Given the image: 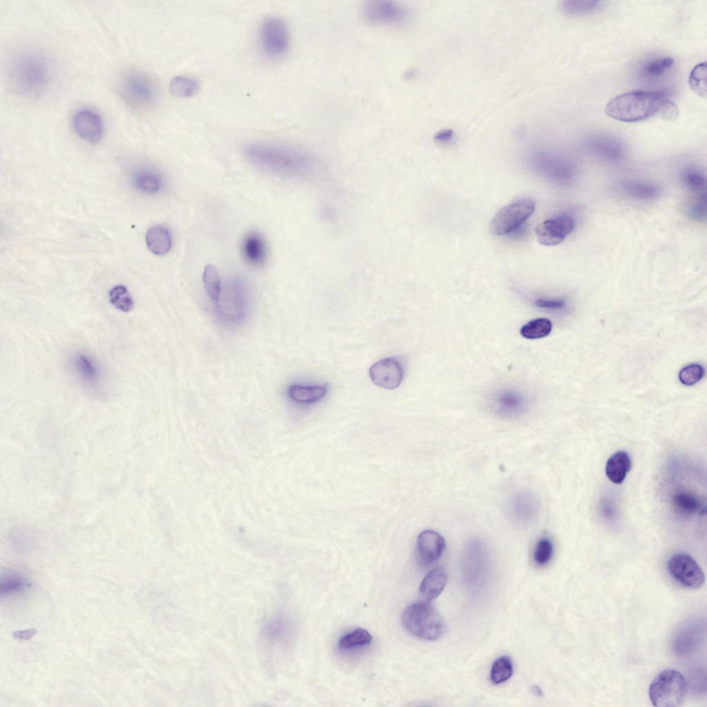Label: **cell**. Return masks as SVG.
Returning a JSON list of instances; mask_svg holds the SVG:
<instances>
[{
  "mask_svg": "<svg viewBox=\"0 0 707 707\" xmlns=\"http://www.w3.org/2000/svg\"><path fill=\"white\" fill-rule=\"evenodd\" d=\"M244 153L256 167L284 177H309L316 168L315 159L309 154L280 144L251 142L244 147Z\"/></svg>",
  "mask_w": 707,
  "mask_h": 707,
  "instance_id": "obj_1",
  "label": "cell"
},
{
  "mask_svg": "<svg viewBox=\"0 0 707 707\" xmlns=\"http://www.w3.org/2000/svg\"><path fill=\"white\" fill-rule=\"evenodd\" d=\"M6 74L12 90L28 98L38 97L50 84L53 75L51 60L32 48L19 50L10 57Z\"/></svg>",
  "mask_w": 707,
  "mask_h": 707,
  "instance_id": "obj_2",
  "label": "cell"
},
{
  "mask_svg": "<svg viewBox=\"0 0 707 707\" xmlns=\"http://www.w3.org/2000/svg\"><path fill=\"white\" fill-rule=\"evenodd\" d=\"M667 99L663 93L633 91L612 99L605 107L606 114L623 122H637L659 114Z\"/></svg>",
  "mask_w": 707,
  "mask_h": 707,
  "instance_id": "obj_3",
  "label": "cell"
},
{
  "mask_svg": "<svg viewBox=\"0 0 707 707\" xmlns=\"http://www.w3.org/2000/svg\"><path fill=\"white\" fill-rule=\"evenodd\" d=\"M402 623L411 634L428 641L440 638L447 629L440 614L426 602L408 606L403 612Z\"/></svg>",
  "mask_w": 707,
  "mask_h": 707,
  "instance_id": "obj_4",
  "label": "cell"
},
{
  "mask_svg": "<svg viewBox=\"0 0 707 707\" xmlns=\"http://www.w3.org/2000/svg\"><path fill=\"white\" fill-rule=\"evenodd\" d=\"M461 574L466 586L477 591L485 584L490 570V554L484 541L472 538L465 544L461 562Z\"/></svg>",
  "mask_w": 707,
  "mask_h": 707,
  "instance_id": "obj_5",
  "label": "cell"
},
{
  "mask_svg": "<svg viewBox=\"0 0 707 707\" xmlns=\"http://www.w3.org/2000/svg\"><path fill=\"white\" fill-rule=\"evenodd\" d=\"M687 682L681 672L674 669L661 672L650 685L648 695L654 706L679 707L685 699Z\"/></svg>",
  "mask_w": 707,
  "mask_h": 707,
  "instance_id": "obj_6",
  "label": "cell"
},
{
  "mask_svg": "<svg viewBox=\"0 0 707 707\" xmlns=\"http://www.w3.org/2000/svg\"><path fill=\"white\" fill-rule=\"evenodd\" d=\"M120 90L125 99L137 108H149L156 99L154 83L148 76L138 70L128 71L122 76Z\"/></svg>",
  "mask_w": 707,
  "mask_h": 707,
  "instance_id": "obj_7",
  "label": "cell"
},
{
  "mask_svg": "<svg viewBox=\"0 0 707 707\" xmlns=\"http://www.w3.org/2000/svg\"><path fill=\"white\" fill-rule=\"evenodd\" d=\"M534 208V202L529 198L521 199L503 206L490 221V233L503 235L514 231L533 213Z\"/></svg>",
  "mask_w": 707,
  "mask_h": 707,
  "instance_id": "obj_8",
  "label": "cell"
},
{
  "mask_svg": "<svg viewBox=\"0 0 707 707\" xmlns=\"http://www.w3.org/2000/svg\"><path fill=\"white\" fill-rule=\"evenodd\" d=\"M259 39L262 49L269 56L278 57L283 55L287 51L290 41L287 24L279 17L265 18L260 27Z\"/></svg>",
  "mask_w": 707,
  "mask_h": 707,
  "instance_id": "obj_9",
  "label": "cell"
},
{
  "mask_svg": "<svg viewBox=\"0 0 707 707\" xmlns=\"http://www.w3.org/2000/svg\"><path fill=\"white\" fill-rule=\"evenodd\" d=\"M670 575L681 585L693 590L699 589L705 583V574L697 561L684 553L675 554L667 563Z\"/></svg>",
  "mask_w": 707,
  "mask_h": 707,
  "instance_id": "obj_10",
  "label": "cell"
},
{
  "mask_svg": "<svg viewBox=\"0 0 707 707\" xmlns=\"http://www.w3.org/2000/svg\"><path fill=\"white\" fill-rule=\"evenodd\" d=\"M584 149L591 155L608 163H618L625 156V147L617 137L606 133L587 135L582 142Z\"/></svg>",
  "mask_w": 707,
  "mask_h": 707,
  "instance_id": "obj_11",
  "label": "cell"
},
{
  "mask_svg": "<svg viewBox=\"0 0 707 707\" xmlns=\"http://www.w3.org/2000/svg\"><path fill=\"white\" fill-rule=\"evenodd\" d=\"M575 227V220L569 214H561L545 220L536 228L538 241L545 246H554L563 242Z\"/></svg>",
  "mask_w": 707,
  "mask_h": 707,
  "instance_id": "obj_12",
  "label": "cell"
},
{
  "mask_svg": "<svg viewBox=\"0 0 707 707\" xmlns=\"http://www.w3.org/2000/svg\"><path fill=\"white\" fill-rule=\"evenodd\" d=\"M365 18L379 24H397L405 21L407 10L397 2L387 0H374L365 3L362 8Z\"/></svg>",
  "mask_w": 707,
  "mask_h": 707,
  "instance_id": "obj_13",
  "label": "cell"
},
{
  "mask_svg": "<svg viewBox=\"0 0 707 707\" xmlns=\"http://www.w3.org/2000/svg\"><path fill=\"white\" fill-rule=\"evenodd\" d=\"M369 374L371 380L376 386L394 389L398 387L403 382L404 368L398 358L388 357L373 364Z\"/></svg>",
  "mask_w": 707,
  "mask_h": 707,
  "instance_id": "obj_14",
  "label": "cell"
},
{
  "mask_svg": "<svg viewBox=\"0 0 707 707\" xmlns=\"http://www.w3.org/2000/svg\"><path fill=\"white\" fill-rule=\"evenodd\" d=\"M72 125L76 134L88 143L97 144L104 137L103 119L93 110L82 108L77 111L73 115Z\"/></svg>",
  "mask_w": 707,
  "mask_h": 707,
  "instance_id": "obj_15",
  "label": "cell"
},
{
  "mask_svg": "<svg viewBox=\"0 0 707 707\" xmlns=\"http://www.w3.org/2000/svg\"><path fill=\"white\" fill-rule=\"evenodd\" d=\"M240 253L244 260L250 266H263L267 260L268 246L262 234L255 230L248 231L242 238Z\"/></svg>",
  "mask_w": 707,
  "mask_h": 707,
  "instance_id": "obj_16",
  "label": "cell"
},
{
  "mask_svg": "<svg viewBox=\"0 0 707 707\" xmlns=\"http://www.w3.org/2000/svg\"><path fill=\"white\" fill-rule=\"evenodd\" d=\"M445 541L438 532L426 530L420 532L416 540V552L419 561L424 565L436 562L443 554Z\"/></svg>",
  "mask_w": 707,
  "mask_h": 707,
  "instance_id": "obj_17",
  "label": "cell"
},
{
  "mask_svg": "<svg viewBox=\"0 0 707 707\" xmlns=\"http://www.w3.org/2000/svg\"><path fill=\"white\" fill-rule=\"evenodd\" d=\"M510 511L518 523L527 524L533 521L539 511V501L532 492L522 490L515 493L510 500Z\"/></svg>",
  "mask_w": 707,
  "mask_h": 707,
  "instance_id": "obj_18",
  "label": "cell"
},
{
  "mask_svg": "<svg viewBox=\"0 0 707 707\" xmlns=\"http://www.w3.org/2000/svg\"><path fill=\"white\" fill-rule=\"evenodd\" d=\"M73 369L79 380L89 387L100 385L103 375L100 367L89 355L75 354L72 360Z\"/></svg>",
  "mask_w": 707,
  "mask_h": 707,
  "instance_id": "obj_19",
  "label": "cell"
},
{
  "mask_svg": "<svg viewBox=\"0 0 707 707\" xmlns=\"http://www.w3.org/2000/svg\"><path fill=\"white\" fill-rule=\"evenodd\" d=\"M329 391L328 385L324 384H292L287 389L289 398L300 405H310L323 399Z\"/></svg>",
  "mask_w": 707,
  "mask_h": 707,
  "instance_id": "obj_20",
  "label": "cell"
},
{
  "mask_svg": "<svg viewBox=\"0 0 707 707\" xmlns=\"http://www.w3.org/2000/svg\"><path fill=\"white\" fill-rule=\"evenodd\" d=\"M619 186L626 196L637 201H651L660 194L657 184L643 180L626 179L621 182Z\"/></svg>",
  "mask_w": 707,
  "mask_h": 707,
  "instance_id": "obj_21",
  "label": "cell"
},
{
  "mask_svg": "<svg viewBox=\"0 0 707 707\" xmlns=\"http://www.w3.org/2000/svg\"><path fill=\"white\" fill-rule=\"evenodd\" d=\"M447 581L446 572L441 568L430 570L420 585V594L427 601L437 598L444 590Z\"/></svg>",
  "mask_w": 707,
  "mask_h": 707,
  "instance_id": "obj_22",
  "label": "cell"
},
{
  "mask_svg": "<svg viewBox=\"0 0 707 707\" xmlns=\"http://www.w3.org/2000/svg\"><path fill=\"white\" fill-rule=\"evenodd\" d=\"M146 243L148 249L153 253L164 255L168 253L171 249L172 238L167 228L162 225H155L147 231Z\"/></svg>",
  "mask_w": 707,
  "mask_h": 707,
  "instance_id": "obj_23",
  "label": "cell"
},
{
  "mask_svg": "<svg viewBox=\"0 0 707 707\" xmlns=\"http://www.w3.org/2000/svg\"><path fill=\"white\" fill-rule=\"evenodd\" d=\"M631 461L628 454L618 451L607 461L606 474L610 481L615 484L621 483L630 470Z\"/></svg>",
  "mask_w": 707,
  "mask_h": 707,
  "instance_id": "obj_24",
  "label": "cell"
},
{
  "mask_svg": "<svg viewBox=\"0 0 707 707\" xmlns=\"http://www.w3.org/2000/svg\"><path fill=\"white\" fill-rule=\"evenodd\" d=\"M495 405L500 413L506 415L517 414L525 407L523 395L517 391L506 389L500 391L494 398Z\"/></svg>",
  "mask_w": 707,
  "mask_h": 707,
  "instance_id": "obj_25",
  "label": "cell"
},
{
  "mask_svg": "<svg viewBox=\"0 0 707 707\" xmlns=\"http://www.w3.org/2000/svg\"><path fill=\"white\" fill-rule=\"evenodd\" d=\"M133 182L137 189L142 193L154 195L161 191L163 178L156 170L144 168L135 173Z\"/></svg>",
  "mask_w": 707,
  "mask_h": 707,
  "instance_id": "obj_26",
  "label": "cell"
},
{
  "mask_svg": "<svg viewBox=\"0 0 707 707\" xmlns=\"http://www.w3.org/2000/svg\"><path fill=\"white\" fill-rule=\"evenodd\" d=\"M675 60L668 56L655 57L643 62L639 75L647 79H657L664 76L674 66Z\"/></svg>",
  "mask_w": 707,
  "mask_h": 707,
  "instance_id": "obj_27",
  "label": "cell"
},
{
  "mask_svg": "<svg viewBox=\"0 0 707 707\" xmlns=\"http://www.w3.org/2000/svg\"><path fill=\"white\" fill-rule=\"evenodd\" d=\"M672 503L676 511L685 516L700 513L702 510L701 499L696 494L686 490L675 492L672 498Z\"/></svg>",
  "mask_w": 707,
  "mask_h": 707,
  "instance_id": "obj_28",
  "label": "cell"
},
{
  "mask_svg": "<svg viewBox=\"0 0 707 707\" xmlns=\"http://www.w3.org/2000/svg\"><path fill=\"white\" fill-rule=\"evenodd\" d=\"M681 181L689 191L699 194L706 191V175L701 169L690 166L684 168L681 173Z\"/></svg>",
  "mask_w": 707,
  "mask_h": 707,
  "instance_id": "obj_29",
  "label": "cell"
},
{
  "mask_svg": "<svg viewBox=\"0 0 707 707\" xmlns=\"http://www.w3.org/2000/svg\"><path fill=\"white\" fill-rule=\"evenodd\" d=\"M170 90L175 96L186 98L195 95L200 89L199 81L187 76H176L170 82Z\"/></svg>",
  "mask_w": 707,
  "mask_h": 707,
  "instance_id": "obj_30",
  "label": "cell"
},
{
  "mask_svg": "<svg viewBox=\"0 0 707 707\" xmlns=\"http://www.w3.org/2000/svg\"><path fill=\"white\" fill-rule=\"evenodd\" d=\"M371 641L372 636L367 630L358 628L342 636L338 646L343 650H351L368 646Z\"/></svg>",
  "mask_w": 707,
  "mask_h": 707,
  "instance_id": "obj_31",
  "label": "cell"
},
{
  "mask_svg": "<svg viewBox=\"0 0 707 707\" xmlns=\"http://www.w3.org/2000/svg\"><path fill=\"white\" fill-rule=\"evenodd\" d=\"M514 671L513 663L507 655L498 657L493 663L490 670V679L494 684H501L507 681Z\"/></svg>",
  "mask_w": 707,
  "mask_h": 707,
  "instance_id": "obj_32",
  "label": "cell"
},
{
  "mask_svg": "<svg viewBox=\"0 0 707 707\" xmlns=\"http://www.w3.org/2000/svg\"><path fill=\"white\" fill-rule=\"evenodd\" d=\"M109 302L117 309L128 312L134 307V300L127 287L123 284L113 287L108 293Z\"/></svg>",
  "mask_w": 707,
  "mask_h": 707,
  "instance_id": "obj_33",
  "label": "cell"
},
{
  "mask_svg": "<svg viewBox=\"0 0 707 707\" xmlns=\"http://www.w3.org/2000/svg\"><path fill=\"white\" fill-rule=\"evenodd\" d=\"M552 324L545 318L532 320L521 329V334L528 339H536L547 336L551 331Z\"/></svg>",
  "mask_w": 707,
  "mask_h": 707,
  "instance_id": "obj_34",
  "label": "cell"
},
{
  "mask_svg": "<svg viewBox=\"0 0 707 707\" xmlns=\"http://www.w3.org/2000/svg\"><path fill=\"white\" fill-rule=\"evenodd\" d=\"M202 281L209 296L212 300L217 301L221 292L222 286L219 273L213 265L211 264L206 265L202 273Z\"/></svg>",
  "mask_w": 707,
  "mask_h": 707,
  "instance_id": "obj_35",
  "label": "cell"
},
{
  "mask_svg": "<svg viewBox=\"0 0 707 707\" xmlns=\"http://www.w3.org/2000/svg\"><path fill=\"white\" fill-rule=\"evenodd\" d=\"M706 64L701 63L694 67L689 76V84L692 90L698 95L706 96Z\"/></svg>",
  "mask_w": 707,
  "mask_h": 707,
  "instance_id": "obj_36",
  "label": "cell"
},
{
  "mask_svg": "<svg viewBox=\"0 0 707 707\" xmlns=\"http://www.w3.org/2000/svg\"><path fill=\"white\" fill-rule=\"evenodd\" d=\"M554 553V545L552 541L547 538L540 539L535 545L533 559L538 566L546 565L552 559Z\"/></svg>",
  "mask_w": 707,
  "mask_h": 707,
  "instance_id": "obj_37",
  "label": "cell"
},
{
  "mask_svg": "<svg viewBox=\"0 0 707 707\" xmlns=\"http://www.w3.org/2000/svg\"><path fill=\"white\" fill-rule=\"evenodd\" d=\"M601 6L599 1L569 0L563 2L564 12L570 14H579L595 10Z\"/></svg>",
  "mask_w": 707,
  "mask_h": 707,
  "instance_id": "obj_38",
  "label": "cell"
},
{
  "mask_svg": "<svg viewBox=\"0 0 707 707\" xmlns=\"http://www.w3.org/2000/svg\"><path fill=\"white\" fill-rule=\"evenodd\" d=\"M27 581L16 573L6 574L1 578L0 583V594L3 596L15 592L27 585Z\"/></svg>",
  "mask_w": 707,
  "mask_h": 707,
  "instance_id": "obj_39",
  "label": "cell"
},
{
  "mask_svg": "<svg viewBox=\"0 0 707 707\" xmlns=\"http://www.w3.org/2000/svg\"><path fill=\"white\" fill-rule=\"evenodd\" d=\"M704 374V367L699 364H691L684 367L679 374L680 382L685 385H693L699 381Z\"/></svg>",
  "mask_w": 707,
  "mask_h": 707,
  "instance_id": "obj_40",
  "label": "cell"
},
{
  "mask_svg": "<svg viewBox=\"0 0 707 707\" xmlns=\"http://www.w3.org/2000/svg\"><path fill=\"white\" fill-rule=\"evenodd\" d=\"M690 217L697 221H703L706 217V192L695 195L688 206Z\"/></svg>",
  "mask_w": 707,
  "mask_h": 707,
  "instance_id": "obj_41",
  "label": "cell"
},
{
  "mask_svg": "<svg viewBox=\"0 0 707 707\" xmlns=\"http://www.w3.org/2000/svg\"><path fill=\"white\" fill-rule=\"evenodd\" d=\"M659 115L666 119L672 120L678 115V108L673 102L666 99Z\"/></svg>",
  "mask_w": 707,
  "mask_h": 707,
  "instance_id": "obj_42",
  "label": "cell"
},
{
  "mask_svg": "<svg viewBox=\"0 0 707 707\" xmlns=\"http://www.w3.org/2000/svg\"><path fill=\"white\" fill-rule=\"evenodd\" d=\"M535 304L541 308L556 309L563 307L565 302L562 300L539 299L535 301Z\"/></svg>",
  "mask_w": 707,
  "mask_h": 707,
  "instance_id": "obj_43",
  "label": "cell"
},
{
  "mask_svg": "<svg viewBox=\"0 0 707 707\" xmlns=\"http://www.w3.org/2000/svg\"><path fill=\"white\" fill-rule=\"evenodd\" d=\"M36 633V628H30L24 630L14 631L12 633V637L14 639L18 641H28L33 637Z\"/></svg>",
  "mask_w": 707,
  "mask_h": 707,
  "instance_id": "obj_44",
  "label": "cell"
},
{
  "mask_svg": "<svg viewBox=\"0 0 707 707\" xmlns=\"http://www.w3.org/2000/svg\"><path fill=\"white\" fill-rule=\"evenodd\" d=\"M451 137H452L451 136V133H449H449H446L445 132V133H439L437 135V137H436V139L437 140L440 141V142H445L446 140L449 139V138H451Z\"/></svg>",
  "mask_w": 707,
  "mask_h": 707,
  "instance_id": "obj_45",
  "label": "cell"
}]
</instances>
